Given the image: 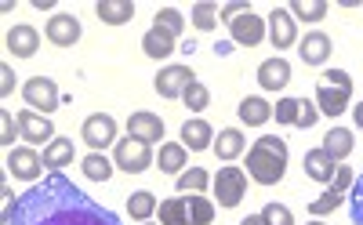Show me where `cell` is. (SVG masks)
I'll return each mask as SVG.
<instances>
[{
	"label": "cell",
	"mask_w": 363,
	"mask_h": 225,
	"mask_svg": "<svg viewBox=\"0 0 363 225\" xmlns=\"http://www.w3.org/2000/svg\"><path fill=\"white\" fill-rule=\"evenodd\" d=\"M157 214H160V225H189V204H186V197L164 200L157 207Z\"/></svg>",
	"instance_id": "27"
},
{
	"label": "cell",
	"mask_w": 363,
	"mask_h": 225,
	"mask_svg": "<svg viewBox=\"0 0 363 225\" xmlns=\"http://www.w3.org/2000/svg\"><path fill=\"white\" fill-rule=\"evenodd\" d=\"M128 211H131L135 221H149L157 214V197H153V192H145V189H138V192L128 197Z\"/></svg>",
	"instance_id": "28"
},
{
	"label": "cell",
	"mask_w": 363,
	"mask_h": 225,
	"mask_svg": "<svg viewBox=\"0 0 363 225\" xmlns=\"http://www.w3.org/2000/svg\"><path fill=\"white\" fill-rule=\"evenodd\" d=\"M240 120H244L247 127H262V124H269L272 120V106L265 102V99H258V94H247L244 102H240Z\"/></svg>",
	"instance_id": "23"
},
{
	"label": "cell",
	"mask_w": 363,
	"mask_h": 225,
	"mask_svg": "<svg viewBox=\"0 0 363 225\" xmlns=\"http://www.w3.org/2000/svg\"><path fill=\"white\" fill-rule=\"evenodd\" d=\"M113 164H116L120 171H128V175H142V171L153 168V149H149V142L128 135V138H120V142H116Z\"/></svg>",
	"instance_id": "4"
},
{
	"label": "cell",
	"mask_w": 363,
	"mask_h": 225,
	"mask_svg": "<svg viewBox=\"0 0 363 225\" xmlns=\"http://www.w3.org/2000/svg\"><path fill=\"white\" fill-rule=\"evenodd\" d=\"M349 214H352V225H363V175L352 182V192H349Z\"/></svg>",
	"instance_id": "37"
},
{
	"label": "cell",
	"mask_w": 363,
	"mask_h": 225,
	"mask_svg": "<svg viewBox=\"0 0 363 225\" xmlns=\"http://www.w3.org/2000/svg\"><path fill=\"white\" fill-rule=\"evenodd\" d=\"M272 116H277V124H298V99H280L277 106H272Z\"/></svg>",
	"instance_id": "39"
},
{
	"label": "cell",
	"mask_w": 363,
	"mask_h": 225,
	"mask_svg": "<svg viewBox=\"0 0 363 225\" xmlns=\"http://www.w3.org/2000/svg\"><path fill=\"white\" fill-rule=\"evenodd\" d=\"M193 80H196V77H193L189 66H164V70L157 73L153 87H157L160 99H182V94H186V87H189Z\"/></svg>",
	"instance_id": "9"
},
{
	"label": "cell",
	"mask_w": 363,
	"mask_h": 225,
	"mask_svg": "<svg viewBox=\"0 0 363 225\" xmlns=\"http://www.w3.org/2000/svg\"><path fill=\"white\" fill-rule=\"evenodd\" d=\"M73 164V142L69 138H51L44 146V168H69Z\"/></svg>",
	"instance_id": "26"
},
{
	"label": "cell",
	"mask_w": 363,
	"mask_h": 225,
	"mask_svg": "<svg viewBox=\"0 0 363 225\" xmlns=\"http://www.w3.org/2000/svg\"><path fill=\"white\" fill-rule=\"evenodd\" d=\"M18 131H22V138H29L33 146H40V142H51V138H55L51 120H48L44 113H37V109H22V113H18Z\"/></svg>",
	"instance_id": "13"
},
{
	"label": "cell",
	"mask_w": 363,
	"mask_h": 225,
	"mask_svg": "<svg viewBox=\"0 0 363 225\" xmlns=\"http://www.w3.org/2000/svg\"><path fill=\"white\" fill-rule=\"evenodd\" d=\"M247 192V171L244 168H218L215 175V197L222 207H236Z\"/></svg>",
	"instance_id": "6"
},
{
	"label": "cell",
	"mask_w": 363,
	"mask_h": 225,
	"mask_svg": "<svg viewBox=\"0 0 363 225\" xmlns=\"http://www.w3.org/2000/svg\"><path fill=\"white\" fill-rule=\"evenodd\" d=\"M0 146L15 149V116L11 113H0Z\"/></svg>",
	"instance_id": "41"
},
{
	"label": "cell",
	"mask_w": 363,
	"mask_h": 225,
	"mask_svg": "<svg viewBox=\"0 0 363 225\" xmlns=\"http://www.w3.org/2000/svg\"><path fill=\"white\" fill-rule=\"evenodd\" d=\"M8 225H120V218L77 189L62 171H51L44 182L26 189L15 207L4 214Z\"/></svg>",
	"instance_id": "1"
},
{
	"label": "cell",
	"mask_w": 363,
	"mask_h": 225,
	"mask_svg": "<svg viewBox=\"0 0 363 225\" xmlns=\"http://www.w3.org/2000/svg\"><path fill=\"white\" fill-rule=\"evenodd\" d=\"M287 171V146L277 135H262L251 149H247V175L258 185H277Z\"/></svg>",
	"instance_id": "2"
},
{
	"label": "cell",
	"mask_w": 363,
	"mask_h": 225,
	"mask_svg": "<svg viewBox=\"0 0 363 225\" xmlns=\"http://www.w3.org/2000/svg\"><path fill=\"white\" fill-rule=\"evenodd\" d=\"M8 171L22 182H37L40 171H44V156L37 149H29V146H18L8 153Z\"/></svg>",
	"instance_id": "11"
},
{
	"label": "cell",
	"mask_w": 363,
	"mask_h": 225,
	"mask_svg": "<svg viewBox=\"0 0 363 225\" xmlns=\"http://www.w3.org/2000/svg\"><path fill=\"white\" fill-rule=\"evenodd\" d=\"M22 99L29 109H44V116L51 109H58V102H62V94H58V84L51 77H29L22 84Z\"/></svg>",
	"instance_id": "5"
},
{
	"label": "cell",
	"mask_w": 363,
	"mask_h": 225,
	"mask_svg": "<svg viewBox=\"0 0 363 225\" xmlns=\"http://www.w3.org/2000/svg\"><path fill=\"white\" fill-rule=\"evenodd\" d=\"M33 8H40V11H51V8H55V0H33Z\"/></svg>",
	"instance_id": "45"
},
{
	"label": "cell",
	"mask_w": 363,
	"mask_h": 225,
	"mask_svg": "<svg viewBox=\"0 0 363 225\" xmlns=\"http://www.w3.org/2000/svg\"><path fill=\"white\" fill-rule=\"evenodd\" d=\"M262 221H265V225H294V214H291V207H284V204H265V207H262Z\"/></svg>",
	"instance_id": "35"
},
{
	"label": "cell",
	"mask_w": 363,
	"mask_h": 225,
	"mask_svg": "<svg viewBox=\"0 0 363 225\" xmlns=\"http://www.w3.org/2000/svg\"><path fill=\"white\" fill-rule=\"evenodd\" d=\"M352 120H356V127H359V131H363V102L352 109Z\"/></svg>",
	"instance_id": "44"
},
{
	"label": "cell",
	"mask_w": 363,
	"mask_h": 225,
	"mask_svg": "<svg viewBox=\"0 0 363 225\" xmlns=\"http://www.w3.org/2000/svg\"><path fill=\"white\" fill-rule=\"evenodd\" d=\"M174 44H178V37H171L167 29H160V26L145 29V37H142V51H145L149 58H157V62H160V58H171V55L178 51Z\"/></svg>",
	"instance_id": "18"
},
{
	"label": "cell",
	"mask_w": 363,
	"mask_h": 225,
	"mask_svg": "<svg viewBox=\"0 0 363 225\" xmlns=\"http://www.w3.org/2000/svg\"><path fill=\"white\" fill-rule=\"evenodd\" d=\"M301 168H306V175L313 182H323V185H330V182H335V175H338V164L323 149H309L306 156H301Z\"/></svg>",
	"instance_id": "16"
},
{
	"label": "cell",
	"mask_w": 363,
	"mask_h": 225,
	"mask_svg": "<svg viewBox=\"0 0 363 225\" xmlns=\"http://www.w3.org/2000/svg\"><path fill=\"white\" fill-rule=\"evenodd\" d=\"M229 33H233V40H236V44H244V48H258V44L265 40V33H269V22H265V18H258L255 11H244V15H236V18L229 22Z\"/></svg>",
	"instance_id": "7"
},
{
	"label": "cell",
	"mask_w": 363,
	"mask_h": 225,
	"mask_svg": "<svg viewBox=\"0 0 363 225\" xmlns=\"http://www.w3.org/2000/svg\"><path fill=\"white\" fill-rule=\"evenodd\" d=\"M258 84H262V91H284L291 84V62L287 58H265L258 66Z\"/></svg>",
	"instance_id": "14"
},
{
	"label": "cell",
	"mask_w": 363,
	"mask_h": 225,
	"mask_svg": "<svg viewBox=\"0 0 363 225\" xmlns=\"http://www.w3.org/2000/svg\"><path fill=\"white\" fill-rule=\"evenodd\" d=\"M15 91V73L11 66H0V94H11Z\"/></svg>",
	"instance_id": "42"
},
{
	"label": "cell",
	"mask_w": 363,
	"mask_h": 225,
	"mask_svg": "<svg viewBox=\"0 0 363 225\" xmlns=\"http://www.w3.org/2000/svg\"><path fill=\"white\" fill-rule=\"evenodd\" d=\"M113 168H116V164H109L102 153H87V156H84V175H87L91 182H106V178L113 175Z\"/></svg>",
	"instance_id": "32"
},
{
	"label": "cell",
	"mask_w": 363,
	"mask_h": 225,
	"mask_svg": "<svg viewBox=\"0 0 363 225\" xmlns=\"http://www.w3.org/2000/svg\"><path fill=\"white\" fill-rule=\"evenodd\" d=\"M240 225H265V221H262V214H247V218L240 221Z\"/></svg>",
	"instance_id": "46"
},
{
	"label": "cell",
	"mask_w": 363,
	"mask_h": 225,
	"mask_svg": "<svg viewBox=\"0 0 363 225\" xmlns=\"http://www.w3.org/2000/svg\"><path fill=\"white\" fill-rule=\"evenodd\" d=\"M8 51H15V58H33L40 51V33H37L33 26L8 29Z\"/></svg>",
	"instance_id": "17"
},
{
	"label": "cell",
	"mask_w": 363,
	"mask_h": 225,
	"mask_svg": "<svg viewBox=\"0 0 363 225\" xmlns=\"http://www.w3.org/2000/svg\"><path fill=\"white\" fill-rule=\"evenodd\" d=\"M157 26H160V29H167L171 37H182V29H186V18H182L174 8H160V15H157Z\"/></svg>",
	"instance_id": "36"
},
{
	"label": "cell",
	"mask_w": 363,
	"mask_h": 225,
	"mask_svg": "<svg viewBox=\"0 0 363 225\" xmlns=\"http://www.w3.org/2000/svg\"><path fill=\"white\" fill-rule=\"evenodd\" d=\"M316 120H320V109H316L309 99H298V124H294V127H306V131H309Z\"/></svg>",
	"instance_id": "40"
},
{
	"label": "cell",
	"mask_w": 363,
	"mask_h": 225,
	"mask_svg": "<svg viewBox=\"0 0 363 225\" xmlns=\"http://www.w3.org/2000/svg\"><path fill=\"white\" fill-rule=\"evenodd\" d=\"M157 164H160L164 175H182V171H186V146H182V142H164Z\"/></svg>",
	"instance_id": "25"
},
{
	"label": "cell",
	"mask_w": 363,
	"mask_h": 225,
	"mask_svg": "<svg viewBox=\"0 0 363 225\" xmlns=\"http://www.w3.org/2000/svg\"><path fill=\"white\" fill-rule=\"evenodd\" d=\"M342 200H345V192H335V189H327L320 200H313V204H309V214H313V218H323V214H330V211H335V207H338Z\"/></svg>",
	"instance_id": "34"
},
{
	"label": "cell",
	"mask_w": 363,
	"mask_h": 225,
	"mask_svg": "<svg viewBox=\"0 0 363 225\" xmlns=\"http://www.w3.org/2000/svg\"><path fill=\"white\" fill-rule=\"evenodd\" d=\"M309 225H323V221H309Z\"/></svg>",
	"instance_id": "47"
},
{
	"label": "cell",
	"mask_w": 363,
	"mask_h": 225,
	"mask_svg": "<svg viewBox=\"0 0 363 225\" xmlns=\"http://www.w3.org/2000/svg\"><path fill=\"white\" fill-rule=\"evenodd\" d=\"M211 185V175L203 168H186L178 175V192H203Z\"/></svg>",
	"instance_id": "31"
},
{
	"label": "cell",
	"mask_w": 363,
	"mask_h": 225,
	"mask_svg": "<svg viewBox=\"0 0 363 225\" xmlns=\"http://www.w3.org/2000/svg\"><path fill=\"white\" fill-rule=\"evenodd\" d=\"M80 138L91 146V149H106V146H113L116 142V120L109 116V113H95V116H87L84 120V127H80Z\"/></svg>",
	"instance_id": "8"
},
{
	"label": "cell",
	"mask_w": 363,
	"mask_h": 225,
	"mask_svg": "<svg viewBox=\"0 0 363 225\" xmlns=\"http://www.w3.org/2000/svg\"><path fill=\"white\" fill-rule=\"evenodd\" d=\"M211 138H215V131H211L207 120H186V124H182V146H186V149L203 153V149L215 146Z\"/></svg>",
	"instance_id": "19"
},
{
	"label": "cell",
	"mask_w": 363,
	"mask_h": 225,
	"mask_svg": "<svg viewBox=\"0 0 363 225\" xmlns=\"http://www.w3.org/2000/svg\"><path fill=\"white\" fill-rule=\"evenodd\" d=\"M327 55H330V37L327 33L313 29V33L301 37V62H306V66H323Z\"/></svg>",
	"instance_id": "21"
},
{
	"label": "cell",
	"mask_w": 363,
	"mask_h": 225,
	"mask_svg": "<svg viewBox=\"0 0 363 225\" xmlns=\"http://www.w3.org/2000/svg\"><path fill=\"white\" fill-rule=\"evenodd\" d=\"M182 102H186V109L200 113V109H207V102H211V91H207L200 80H193V84L186 87V94H182Z\"/></svg>",
	"instance_id": "33"
},
{
	"label": "cell",
	"mask_w": 363,
	"mask_h": 225,
	"mask_svg": "<svg viewBox=\"0 0 363 225\" xmlns=\"http://www.w3.org/2000/svg\"><path fill=\"white\" fill-rule=\"evenodd\" d=\"M95 11H99V18L109 22V26H124V22H131L135 4H131V0H99Z\"/></svg>",
	"instance_id": "24"
},
{
	"label": "cell",
	"mask_w": 363,
	"mask_h": 225,
	"mask_svg": "<svg viewBox=\"0 0 363 225\" xmlns=\"http://www.w3.org/2000/svg\"><path fill=\"white\" fill-rule=\"evenodd\" d=\"M265 22H269V40H272L277 51H284L298 40V22H294L291 8H272V15Z\"/></svg>",
	"instance_id": "10"
},
{
	"label": "cell",
	"mask_w": 363,
	"mask_h": 225,
	"mask_svg": "<svg viewBox=\"0 0 363 225\" xmlns=\"http://www.w3.org/2000/svg\"><path fill=\"white\" fill-rule=\"evenodd\" d=\"M244 11H251V8H244V4H229V8L222 11V18H225V22H233L236 15H244Z\"/></svg>",
	"instance_id": "43"
},
{
	"label": "cell",
	"mask_w": 363,
	"mask_h": 225,
	"mask_svg": "<svg viewBox=\"0 0 363 225\" xmlns=\"http://www.w3.org/2000/svg\"><path fill=\"white\" fill-rule=\"evenodd\" d=\"M128 135L153 146V142L164 138V120H160L157 113H131V120H128Z\"/></svg>",
	"instance_id": "15"
},
{
	"label": "cell",
	"mask_w": 363,
	"mask_h": 225,
	"mask_svg": "<svg viewBox=\"0 0 363 225\" xmlns=\"http://www.w3.org/2000/svg\"><path fill=\"white\" fill-rule=\"evenodd\" d=\"M352 146H356V138H352L349 127H330V131L323 135V146H320V149L335 160V164H342V160L352 153Z\"/></svg>",
	"instance_id": "20"
},
{
	"label": "cell",
	"mask_w": 363,
	"mask_h": 225,
	"mask_svg": "<svg viewBox=\"0 0 363 225\" xmlns=\"http://www.w3.org/2000/svg\"><path fill=\"white\" fill-rule=\"evenodd\" d=\"M211 149H215L218 160H236L247 149V138H244V131H236V127H225V131H218V138H215Z\"/></svg>",
	"instance_id": "22"
},
{
	"label": "cell",
	"mask_w": 363,
	"mask_h": 225,
	"mask_svg": "<svg viewBox=\"0 0 363 225\" xmlns=\"http://www.w3.org/2000/svg\"><path fill=\"white\" fill-rule=\"evenodd\" d=\"M294 22H323L327 15V0H294L291 4Z\"/></svg>",
	"instance_id": "29"
},
{
	"label": "cell",
	"mask_w": 363,
	"mask_h": 225,
	"mask_svg": "<svg viewBox=\"0 0 363 225\" xmlns=\"http://www.w3.org/2000/svg\"><path fill=\"white\" fill-rule=\"evenodd\" d=\"M186 204H189V225H211V218H215V204H211L207 197L193 192V197H186Z\"/></svg>",
	"instance_id": "30"
},
{
	"label": "cell",
	"mask_w": 363,
	"mask_h": 225,
	"mask_svg": "<svg viewBox=\"0 0 363 225\" xmlns=\"http://www.w3.org/2000/svg\"><path fill=\"white\" fill-rule=\"evenodd\" d=\"M44 37L55 44V48H73L80 40V22L73 15H51L48 26H44Z\"/></svg>",
	"instance_id": "12"
},
{
	"label": "cell",
	"mask_w": 363,
	"mask_h": 225,
	"mask_svg": "<svg viewBox=\"0 0 363 225\" xmlns=\"http://www.w3.org/2000/svg\"><path fill=\"white\" fill-rule=\"evenodd\" d=\"M215 22H218L215 4H207V0H203V4L193 8V26H196V29H215Z\"/></svg>",
	"instance_id": "38"
},
{
	"label": "cell",
	"mask_w": 363,
	"mask_h": 225,
	"mask_svg": "<svg viewBox=\"0 0 363 225\" xmlns=\"http://www.w3.org/2000/svg\"><path fill=\"white\" fill-rule=\"evenodd\" d=\"M352 102V77L345 70H327L316 84V109L323 116H342Z\"/></svg>",
	"instance_id": "3"
}]
</instances>
